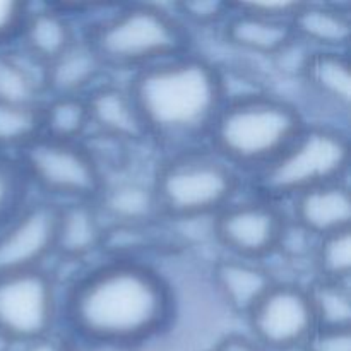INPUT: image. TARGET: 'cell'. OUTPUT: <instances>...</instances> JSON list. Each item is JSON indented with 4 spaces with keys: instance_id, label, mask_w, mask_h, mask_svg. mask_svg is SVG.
<instances>
[{
    "instance_id": "obj_1",
    "label": "cell",
    "mask_w": 351,
    "mask_h": 351,
    "mask_svg": "<svg viewBox=\"0 0 351 351\" xmlns=\"http://www.w3.org/2000/svg\"><path fill=\"white\" fill-rule=\"evenodd\" d=\"M72 335L101 348L130 350L156 338L173 315L163 274L137 257H113L72 283L64 302Z\"/></svg>"
},
{
    "instance_id": "obj_2",
    "label": "cell",
    "mask_w": 351,
    "mask_h": 351,
    "mask_svg": "<svg viewBox=\"0 0 351 351\" xmlns=\"http://www.w3.org/2000/svg\"><path fill=\"white\" fill-rule=\"evenodd\" d=\"M127 89L146 139L170 153L199 147L208 141L225 103L219 67L191 51L134 72Z\"/></svg>"
},
{
    "instance_id": "obj_3",
    "label": "cell",
    "mask_w": 351,
    "mask_h": 351,
    "mask_svg": "<svg viewBox=\"0 0 351 351\" xmlns=\"http://www.w3.org/2000/svg\"><path fill=\"white\" fill-rule=\"evenodd\" d=\"M305 125L298 106L264 91L223 103L206 143L239 173L254 175L273 163Z\"/></svg>"
},
{
    "instance_id": "obj_4",
    "label": "cell",
    "mask_w": 351,
    "mask_h": 351,
    "mask_svg": "<svg viewBox=\"0 0 351 351\" xmlns=\"http://www.w3.org/2000/svg\"><path fill=\"white\" fill-rule=\"evenodd\" d=\"M86 40L105 67L137 72L189 51L185 24L154 3H134L99 19Z\"/></svg>"
},
{
    "instance_id": "obj_5",
    "label": "cell",
    "mask_w": 351,
    "mask_h": 351,
    "mask_svg": "<svg viewBox=\"0 0 351 351\" xmlns=\"http://www.w3.org/2000/svg\"><path fill=\"white\" fill-rule=\"evenodd\" d=\"M239 187V171L204 147L170 153L153 180L160 215L177 219L215 218L233 202Z\"/></svg>"
},
{
    "instance_id": "obj_6",
    "label": "cell",
    "mask_w": 351,
    "mask_h": 351,
    "mask_svg": "<svg viewBox=\"0 0 351 351\" xmlns=\"http://www.w3.org/2000/svg\"><path fill=\"white\" fill-rule=\"evenodd\" d=\"M350 163L348 134L331 123H307L293 143L254 173L259 197L278 202L331 182L345 180Z\"/></svg>"
},
{
    "instance_id": "obj_7",
    "label": "cell",
    "mask_w": 351,
    "mask_h": 351,
    "mask_svg": "<svg viewBox=\"0 0 351 351\" xmlns=\"http://www.w3.org/2000/svg\"><path fill=\"white\" fill-rule=\"evenodd\" d=\"M27 184L62 202L95 201L105 187L101 165L86 144L38 137L17 153Z\"/></svg>"
},
{
    "instance_id": "obj_8",
    "label": "cell",
    "mask_w": 351,
    "mask_h": 351,
    "mask_svg": "<svg viewBox=\"0 0 351 351\" xmlns=\"http://www.w3.org/2000/svg\"><path fill=\"white\" fill-rule=\"evenodd\" d=\"M58 308L57 285L43 267L0 274V332L16 346L51 335Z\"/></svg>"
},
{
    "instance_id": "obj_9",
    "label": "cell",
    "mask_w": 351,
    "mask_h": 351,
    "mask_svg": "<svg viewBox=\"0 0 351 351\" xmlns=\"http://www.w3.org/2000/svg\"><path fill=\"white\" fill-rule=\"evenodd\" d=\"M250 338L266 351H300L317 329L305 287L276 283L245 315Z\"/></svg>"
},
{
    "instance_id": "obj_10",
    "label": "cell",
    "mask_w": 351,
    "mask_h": 351,
    "mask_svg": "<svg viewBox=\"0 0 351 351\" xmlns=\"http://www.w3.org/2000/svg\"><path fill=\"white\" fill-rule=\"evenodd\" d=\"M287 225L278 202L257 197L230 202L215 216L213 232L232 257L261 263L280 249Z\"/></svg>"
},
{
    "instance_id": "obj_11",
    "label": "cell",
    "mask_w": 351,
    "mask_h": 351,
    "mask_svg": "<svg viewBox=\"0 0 351 351\" xmlns=\"http://www.w3.org/2000/svg\"><path fill=\"white\" fill-rule=\"evenodd\" d=\"M57 202L27 201L0 228V274L43 267L55 254Z\"/></svg>"
},
{
    "instance_id": "obj_12",
    "label": "cell",
    "mask_w": 351,
    "mask_h": 351,
    "mask_svg": "<svg viewBox=\"0 0 351 351\" xmlns=\"http://www.w3.org/2000/svg\"><path fill=\"white\" fill-rule=\"evenodd\" d=\"M293 201V221L315 240L351 230V194L346 180L319 185Z\"/></svg>"
},
{
    "instance_id": "obj_13",
    "label": "cell",
    "mask_w": 351,
    "mask_h": 351,
    "mask_svg": "<svg viewBox=\"0 0 351 351\" xmlns=\"http://www.w3.org/2000/svg\"><path fill=\"white\" fill-rule=\"evenodd\" d=\"M95 201L57 202L55 254L82 261L105 245L106 226Z\"/></svg>"
},
{
    "instance_id": "obj_14",
    "label": "cell",
    "mask_w": 351,
    "mask_h": 351,
    "mask_svg": "<svg viewBox=\"0 0 351 351\" xmlns=\"http://www.w3.org/2000/svg\"><path fill=\"white\" fill-rule=\"evenodd\" d=\"M223 26V36L235 48L249 53L276 57L295 40L290 21L263 16L242 3H232Z\"/></svg>"
},
{
    "instance_id": "obj_15",
    "label": "cell",
    "mask_w": 351,
    "mask_h": 351,
    "mask_svg": "<svg viewBox=\"0 0 351 351\" xmlns=\"http://www.w3.org/2000/svg\"><path fill=\"white\" fill-rule=\"evenodd\" d=\"M89 125L103 137L136 143L146 139L139 112L129 89L115 84H98L86 95Z\"/></svg>"
},
{
    "instance_id": "obj_16",
    "label": "cell",
    "mask_w": 351,
    "mask_h": 351,
    "mask_svg": "<svg viewBox=\"0 0 351 351\" xmlns=\"http://www.w3.org/2000/svg\"><path fill=\"white\" fill-rule=\"evenodd\" d=\"M219 297L233 312L247 315L276 283L273 273L257 261L225 257L213 267Z\"/></svg>"
},
{
    "instance_id": "obj_17",
    "label": "cell",
    "mask_w": 351,
    "mask_h": 351,
    "mask_svg": "<svg viewBox=\"0 0 351 351\" xmlns=\"http://www.w3.org/2000/svg\"><path fill=\"white\" fill-rule=\"evenodd\" d=\"M295 38L315 51H346L351 34V16L338 3L302 2L291 17Z\"/></svg>"
},
{
    "instance_id": "obj_18",
    "label": "cell",
    "mask_w": 351,
    "mask_h": 351,
    "mask_svg": "<svg viewBox=\"0 0 351 351\" xmlns=\"http://www.w3.org/2000/svg\"><path fill=\"white\" fill-rule=\"evenodd\" d=\"M105 64L88 40H77L47 64V95L86 96L99 84Z\"/></svg>"
},
{
    "instance_id": "obj_19",
    "label": "cell",
    "mask_w": 351,
    "mask_h": 351,
    "mask_svg": "<svg viewBox=\"0 0 351 351\" xmlns=\"http://www.w3.org/2000/svg\"><path fill=\"white\" fill-rule=\"evenodd\" d=\"M17 40H21L23 50L48 64L79 38L75 36L74 24L65 10L53 7L31 10L29 7Z\"/></svg>"
},
{
    "instance_id": "obj_20",
    "label": "cell",
    "mask_w": 351,
    "mask_h": 351,
    "mask_svg": "<svg viewBox=\"0 0 351 351\" xmlns=\"http://www.w3.org/2000/svg\"><path fill=\"white\" fill-rule=\"evenodd\" d=\"M302 79L308 91L338 112L348 113L351 105V71L346 51H314Z\"/></svg>"
},
{
    "instance_id": "obj_21",
    "label": "cell",
    "mask_w": 351,
    "mask_h": 351,
    "mask_svg": "<svg viewBox=\"0 0 351 351\" xmlns=\"http://www.w3.org/2000/svg\"><path fill=\"white\" fill-rule=\"evenodd\" d=\"M47 95V64L26 50L0 51V101L41 103Z\"/></svg>"
},
{
    "instance_id": "obj_22",
    "label": "cell",
    "mask_w": 351,
    "mask_h": 351,
    "mask_svg": "<svg viewBox=\"0 0 351 351\" xmlns=\"http://www.w3.org/2000/svg\"><path fill=\"white\" fill-rule=\"evenodd\" d=\"M101 215L115 219L117 225L146 226L160 215L154 197L153 184L146 185L137 180H122L106 184L96 199Z\"/></svg>"
},
{
    "instance_id": "obj_23",
    "label": "cell",
    "mask_w": 351,
    "mask_h": 351,
    "mask_svg": "<svg viewBox=\"0 0 351 351\" xmlns=\"http://www.w3.org/2000/svg\"><path fill=\"white\" fill-rule=\"evenodd\" d=\"M86 96H48L41 103V136L81 143L89 129Z\"/></svg>"
},
{
    "instance_id": "obj_24",
    "label": "cell",
    "mask_w": 351,
    "mask_h": 351,
    "mask_svg": "<svg viewBox=\"0 0 351 351\" xmlns=\"http://www.w3.org/2000/svg\"><path fill=\"white\" fill-rule=\"evenodd\" d=\"M41 103L0 101V151H21L41 137Z\"/></svg>"
},
{
    "instance_id": "obj_25",
    "label": "cell",
    "mask_w": 351,
    "mask_h": 351,
    "mask_svg": "<svg viewBox=\"0 0 351 351\" xmlns=\"http://www.w3.org/2000/svg\"><path fill=\"white\" fill-rule=\"evenodd\" d=\"M307 290L317 328L351 329L350 283L317 280Z\"/></svg>"
},
{
    "instance_id": "obj_26",
    "label": "cell",
    "mask_w": 351,
    "mask_h": 351,
    "mask_svg": "<svg viewBox=\"0 0 351 351\" xmlns=\"http://www.w3.org/2000/svg\"><path fill=\"white\" fill-rule=\"evenodd\" d=\"M314 267L317 280L350 283L351 230L322 237L314 247Z\"/></svg>"
},
{
    "instance_id": "obj_27",
    "label": "cell",
    "mask_w": 351,
    "mask_h": 351,
    "mask_svg": "<svg viewBox=\"0 0 351 351\" xmlns=\"http://www.w3.org/2000/svg\"><path fill=\"white\" fill-rule=\"evenodd\" d=\"M29 184L17 156L0 151V228L26 204Z\"/></svg>"
},
{
    "instance_id": "obj_28",
    "label": "cell",
    "mask_w": 351,
    "mask_h": 351,
    "mask_svg": "<svg viewBox=\"0 0 351 351\" xmlns=\"http://www.w3.org/2000/svg\"><path fill=\"white\" fill-rule=\"evenodd\" d=\"M177 17L182 23L195 26H218L226 21L232 12V3L219 0H194V2L175 3Z\"/></svg>"
},
{
    "instance_id": "obj_29",
    "label": "cell",
    "mask_w": 351,
    "mask_h": 351,
    "mask_svg": "<svg viewBox=\"0 0 351 351\" xmlns=\"http://www.w3.org/2000/svg\"><path fill=\"white\" fill-rule=\"evenodd\" d=\"M29 5L14 0H0V47L17 40Z\"/></svg>"
},
{
    "instance_id": "obj_30",
    "label": "cell",
    "mask_w": 351,
    "mask_h": 351,
    "mask_svg": "<svg viewBox=\"0 0 351 351\" xmlns=\"http://www.w3.org/2000/svg\"><path fill=\"white\" fill-rule=\"evenodd\" d=\"M300 351H351V329L317 328Z\"/></svg>"
},
{
    "instance_id": "obj_31",
    "label": "cell",
    "mask_w": 351,
    "mask_h": 351,
    "mask_svg": "<svg viewBox=\"0 0 351 351\" xmlns=\"http://www.w3.org/2000/svg\"><path fill=\"white\" fill-rule=\"evenodd\" d=\"M213 351H266L259 343L254 341L250 336L228 335L216 343Z\"/></svg>"
},
{
    "instance_id": "obj_32",
    "label": "cell",
    "mask_w": 351,
    "mask_h": 351,
    "mask_svg": "<svg viewBox=\"0 0 351 351\" xmlns=\"http://www.w3.org/2000/svg\"><path fill=\"white\" fill-rule=\"evenodd\" d=\"M21 351H74V348L67 339L55 336V332H51L43 338L21 345Z\"/></svg>"
},
{
    "instance_id": "obj_33",
    "label": "cell",
    "mask_w": 351,
    "mask_h": 351,
    "mask_svg": "<svg viewBox=\"0 0 351 351\" xmlns=\"http://www.w3.org/2000/svg\"><path fill=\"white\" fill-rule=\"evenodd\" d=\"M14 343L10 341V339H7L5 336L2 335V332H0V351H12L14 350Z\"/></svg>"
}]
</instances>
